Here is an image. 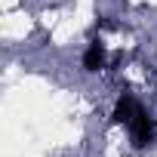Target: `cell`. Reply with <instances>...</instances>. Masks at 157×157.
Masks as SVG:
<instances>
[{"label":"cell","mask_w":157,"mask_h":157,"mask_svg":"<svg viewBox=\"0 0 157 157\" xmlns=\"http://www.w3.org/2000/svg\"><path fill=\"white\" fill-rule=\"evenodd\" d=\"M126 126H129V136H132V145L136 148H145V145L154 142V120L148 117V111L142 105L136 108V114H132V120Z\"/></svg>","instance_id":"obj_1"},{"label":"cell","mask_w":157,"mask_h":157,"mask_svg":"<svg viewBox=\"0 0 157 157\" xmlns=\"http://www.w3.org/2000/svg\"><path fill=\"white\" fill-rule=\"evenodd\" d=\"M105 62H108V49H105L102 37H93L90 46H86V52H83V68L86 71H102Z\"/></svg>","instance_id":"obj_2"},{"label":"cell","mask_w":157,"mask_h":157,"mask_svg":"<svg viewBox=\"0 0 157 157\" xmlns=\"http://www.w3.org/2000/svg\"><path fill=\"white\" fill-rule=\"evenodd\" d=\"M136 108H139V102L129 96V93H123L117 102H114V111H111V123H129L132 120V114H136Z\"/></svg>","instance_id":"obj_3"}]
</instances>
